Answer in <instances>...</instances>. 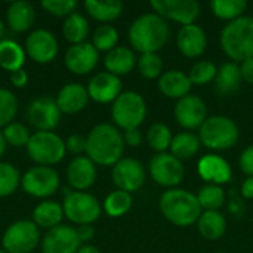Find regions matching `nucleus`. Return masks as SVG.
I'll list each match as a JSON object with an SVG mask.
<instances>
[{"mask_svg":"<svg viewBox=\"0 0 253 253\" xmlns=\"http://www.w3.org/2000/svg\"><path fill=\"white\" fill-rule=\"evenodd\" d=\"M123 133L110 123L93 126L86 136V156L99 166H114L123 159Z\"/></svg>","mask_w":253,"mask_h":253,"instance_id":"1","label":"nucleus"},{"mask_svg":"<svg viewBox=\"0 0 253 253\" xmlns=\"http://www.w3.org/2000/svg\"><path fill=\"white\" fill-rule=\"evenodd\" d=\"M130 46L142 53H156L169 40L170 27L165 18L157 13H145L138 16L129 27Z\"/></svg>","mask_w":253,"mask_h":253,"instance_id":"2","label":"nucleus"},{"mask_svg":"<svg viewBox=\"0 0 253 253\" xmlns=\"http://www.w3.org/2000/svg\"><path fill=\"white\" fill-rule=\"evenodd\" d=\"M163 216L176 227H190L199 221L203 209L197 196L182 188H170L165 191L159 202Z\"/></svg>","mask_w":253,"mask_h":253,"instance_id":"3","label":"nucleus"},{"mask_svg":"<svg viewBox=\"0 0 253 253\" xmlns=\"http://www.w3.org/2000/svg\"><path fill=\"white\" fill-rule=\"evenodd\" d=\"M221 47L234 62L253 58V16L228 22L221 31Z\"/></svg>","mask_w":253,"mask_h":253,"instance_id":"4","label":"nucleus"},{"mask_svg":"<svg viewBox=\"0 0 253 253\" xmlns=\"http://www.w3.org/2000/svg\"><path fill=\"white\" fill-rule=\"evenodd\" d=\"M240 138L236 122L227 116H212L199 129V139L209 150L224 151L233 148Z\"/></svg>","mask_w":253,"mask_h":253,"instance_id":"5","label":"nucleus"},{"mask_svg":"<svg viewBox=\"0 0 253 253\" xmlns=\"http://www.w3.org/2000/svg\"><path fill=\"white\" fill-rule=\"evenodd\" d=\"M147 117V104L142 95L135 90H126L111 105V119L117 129H138Z\"/></svg>","mask_w":253,"mask_h":253,"instance_id":"6","label":"nucleus"},{"mask_svg":"<svg viewBox=\"0 0 253 253\" xmlns=\"http://www.w3.org/2000/svg\"><path fill=\"white\" fill-rule=\"evenodd\" d=\"M27 154L37 166L52 168L67 154L65 141L55 132H34L27 144Z\"/></svg>","mask_w":253,"mask_h":253,"instance_id":"7","label":"nucleus"},{"mask_svg":"<svg viewBox=\"0 0 253 253\" xmlns=\"http://www.w3.org/2000/svg\"><path fill=\"white\" fill-rule=\"evenodd\" d=\"M64 216L79 225H92L95 221L99 219L102 213V206L99 205L98 199L87 191H71L70 194L64 196L62 202Z\"/></svg>","mask_w":253,"mask_h":253,"instance_id":"8","label":"nucleus"},{"mask_svg":"<svg viewBox=\"0 0 253 253\" xmlns=\"http://www.w3.org/2000/svg\"><path fill=\"white\" fill-rule=\"evenodd\" d=\"M40 242V230L33 219H19L4 230L1 249L7 253H31Z\"/></svg>","mask_w":253,"mask_h":253,"instance_id":"9","label":"nucleus"},{"mask_svg":"<svg viewBox=\"0 0 253 253\" xmlns=\"http://www.w3.org/2000/svg\"><path fill=\"white\" fill-rule=\"evenodd\" d=\"M59 175L53 168L33 166L21 178L24 193L36 199H47L59 188Z\"/></svg>","mask_w":253,"mask_h":253,"instance_id":"10","label":"nucleus"},{"mask_svg":"<svg viewBox=\"0 0 253 253\" xmlns=\"http://www.w3.org/2000/svg\"><path fill=\"white\" fill-rule=\"evenodd\" d=\"M148 172L156 184L168 188H176L185 176L182 162L170 153H157L150 160Z\"/></svg>","mask_w":253,"mask_h":253,"instance_id":"11","label":"nucleus"},{"mask_svg":"<svg viewBox=\"0 0 253 253\" xmlns=\"http://www.w3.org/2000/svg\"><path fill=\"white\" fill-rule=\"evenodd\" d=\"M61 110L50 96H39L27 107V119L37 132H53L61 122Z\"/></svg>","mask_w":253,"mask_h":253,"instance_id":"12","label":"nucleus"},{"mask_svg":"<svg viewBox=\"0 0 253 253\" xmlns=\"http://www.w3.org/2000/svg\"><path fill=\"white\" fill-rule=\"evenodd\" d=\"M25 53L37 64H50L59 52V43L55 34L44 28L31 31L25 39Z\"/></svg>","mask_w":253,"mask_h":253,"instance_id":"13","label":"nucleus"},{"mask_svg":"<svg viewBox=\"0 0 253 253\" xmlns=\"http://www.w3.org/2000/svg\"><path fill=\"white\" fill-rule=\"evenodd\" d=\"M111 178L117 190L133 193L138 191L145 182V168L136 159L123 157L113 166Z\"/></svg>","mask_w":253,"mask_h":253,"instance_id":"14","label":"nucleus"},{"mask_svg":"<svg viewBox=\"0 0 253 253\" xmlns=\"http://www.w3.org/2000/svg\"><path fill=\"white\" fill-rule=\"evenodd\" d=\"M150 4L162 18L182 25L194 24L200 15V4L196 0H153Z\"/></svg>","mask_w":253,"mask_h":253,"instance_id":"15","label":"nucleus"},{"mask_svg":"<svg viewBox=\"0 0 253 253\" xmlns=\"http://www.w3.org/2000/svg\"><path fill=\"white\" fill-rule=\"evenodd\" d=\"M99 52L89 42L71 44L64 55V65L68 71L77 76L89 74L98 65Z\"/></svg>","mask_w":253,"mask_h":253,"instance_id":"16","label":"nucleus"},{"mask_svg":"<svg viewBox=\"0 0 253 253\" xmlns=\"http://www.w3.org/2000/svg\"><path fill=\"white\" fill-rule=\"evenodd\" d=\"M175 119L179 126L184 129L193 130L200 129V126L208 119V107L205 101L196 95H187L181 99H178L175 110H173Z\"/></svg>","mask_w":253,"mask_h":253,"instance_id":"17","label":"nucleus"},{"mask_svg":"<svg viewBox=\"0 0 253 253\" xmlns=\"http://www.w3.org/2000/svg\"><path fill=\"white\" fill-rule=\"evenodd\" d=\"M80 246L76 228L62 224L49 230L40 242L42 253H77Z\"/></svg>","mask_w":253,"mask_h":253,"instance_id":"18","label":"nucleus"},{"mask_svg":"<svg viewBox=\"0 0 253 253\" xmlns=\"http://www.w3.org/2000/svg\"><path fill=\"white\" fill-rule=\"evenodd\" d=\"M86 89L92 101L98 104H110L122 93V80L108 71H101L90 77Z\"/></svg>","mask_w":253,"mask_h":253,"instance_id":"19","label":"nucleus"},{"mask_svg":"<svg viewBox=\"0 0 253 253\" xmlns=\"http://www.w3.org/2000/svg\"><path fill=\"white\" fill-rule=\"evenodd\" d=\"M67 181L74 191H86L96 181V165L87 156L74 157L67 168Z\"/></svg>","mask_w":253,"mask_h":253,"instance_id":"20","label":"nucleus"},{"mask_svg":"<svg viewBox=\"0 0 253 253\" xmlns=\"http://www.w3.org/2000/svg\"><path fill=\"white\" fill-rule=\"evenodd\" d=\"M176 46L187 58H199L205 53L208 37L205 30L197 24L182 25L176 36Z\"/></svg>","mask_w":253,"mask_h":253,"instance_id":"21","label":"nucleus"},{"mask_svg":"<svg viewBox=\"0 0 253 253\" xmlns=\"http://www.w3.org/2000/svg\"><path fill=\"white\" fill-rule=\"evenodd\" d=\"M89 93L87 89L80 83H67L64 84L55 101L58 104V108L62 114H77L82 110L86 108L89 102Z\"/></svg>","mask_w":253,"mask_h":253,"instance_id":"22","label":"nucleus"},{"mask_svg":"<svg viewBox=\"0 0 253 253\" xmlns=\"http://www.w3.org/2000/svg\"><path fill=\"white\" fill-rule=\"evenodd\" d=\"M197 170L203 181L211 182L213 185L227 184L233 175L227 160L216 154H206L205 157H202L199 160Z\"/></svg>","mask_w":253,"mask_h":253,"instance_id":"23","label":"nucleus"},{"mask_svg":"<svg viewBox=\"0 0 253 253\" xmlns=\"http://www.w3.org/2000/svg\"><path fill=\"white\" fill-rule=\"evenodd\" d=\"M36 21V7L27 0L12 1L6 9V24L15 33H24Z\"/></svg>","mask_w":253,"mask_h":253,"instance_id":"24","label":"nucleus"},{"mask_svg":"<svg viewBox=\"0 0 253 253\" xmlns=\"http://www.w3.org/2000/svg\"><path fill=\"white\" fill-rule=\"evenodd\" d=\"M193 87V83L188 77V74L179 71V70H169L165 71L159 77V89L160 92L170 99H181L187 95H190Z\"/></svg>","mask_w":253,"mask_h":253,"instance_id":"25","label":"nucleus"},{"mask_svg":"<svg viewBox=\"0 0 253 253\" xmlns=\"http://www.w3.org/2000/svg\"><path fill=\"white\" fill-rule=\"evenodd\" d=\"M138 62V58L135 56V52L125 46H117L107 52L104 58L105 70L117 77L129 74Z\"/></svg>","mask_w":253,"mask_h":253,"instance_id":"26","label":"nucleus"},{"mask_svg":"<svg viewBox=\"0 0 253 253\" xmlns=\"http://www.w3.org/2000/svg\"><path fill=\"white\" fill-rule=\"evenodd\" d=\"M64 209L62 205L53 200H44L40 202L34 209H33V222L39 228L44 230H52L58 225H61L64 219Z\"/></svg>","mask_w":253,"mask_h":253,"instance_id":"27","label":"nucleus"},{"mask_svg":"<svg viewBox=\"0 0 253 253\" xmlns=\"http://www.w3.org/2000/svg\"><path fill=\"white\" fill-rule=\"evenodd\" d=\"M199 233L206 240H218L227 231V221L218 211H203L197 221Z\"/></svg>","mask_w":253,"mask_h":253,"instance_id":"28","label":"nucleus"},{"mask_svg":"<svg viewBox=\"0 0 253 253\" xmlns=\"http://www.w3.org/2000/svg\"><path fill=\"white\" fill-rule=\"evenodd\" d=\"M25 49L15 40L4 39L0 42V68L4 71H16L24 68L25 64Z\"/></svg>","mask_w":253,"mask_h":253,"instance_id":"29","label":"nucleus"},{"mask_svg":"<svg viewBox=\"0 0 253 253\" xmlns=\"http://www.w3.org/2000/svg\"><path fill=\"white\" fill-rule=\"evenodd\" d=\"M84 9L89 13L90 18H93L98 22H113L116 21L122 12H123V3L119 0H105V1H98V0H86L84 1Z\"/></svg>","mask_w":253,"mask_h":253,"instance_id":"30","label":"nucleus"},{"mask_svg":"<svg viewBox=\"0 0 253 253\" xmlns=\"http://www.w3.org/2000/svg\"><path fill=\"white\" fill-rule=\"evenodd\" d=\"M242 73H240V65L236 62H225L219 67L216 79H215V86L216 92L221 95H230L236 92L242 83Z\"/></svg>","mask_w":253,"mask_h":253,"instance_id":"31","label":"nucleus"},{"mask_svg":"<svg viewBox=\"0 0 253 253\" xmlns=\"http://www.w3.org/2000/svg\"><path fill=\"white\" fill-rule=\"evenodd\" d=\"M90 33L89 21L79 12L68 15L62 24V34L71 44L84 43Z\"/></svg>","mask_w":253,"mask_h":253,"instance_id":"32","label":"nucleus"},{"mask_svg":"<svg viewBox=\"0 0 253 253\" xmlns=\"http://www.w3.org/2000/svg\"><path fill=\"white\" fill-rule=\"evenodd\" d=\"M200 148V139L197 135L191 132H181L176 136H173L170 144V154H173L176 159L187 160L191 159Z\"/></svg>","mask_w":253,"mask_h":253,"instance_id":"33","label":"nucleus"},{"mask_svg":"<svg viewBox=\"0 0 253 253\" xmlns=\"http://www.w3.org/2000/svg\"><path fill=\"white\" fill-rule=\"evenodd\" d=\"M130 208H132V196L130 193L122 190H116L110 193L102 205L104 212L111 218H120L126 215L130 211Z\"/></svg>","mask_w":253,"mask_h":253,"instance_id":"34","label":"nucleus"},{"mask_svg":"<svg viewBox=\"0 0 253 253\" xmlns=\"http://www.w3.org/2000/svg\"><path fill=\"white\" fill-rule=\"evenodd\" d=\"M211 9L219 19L231 22L243 16L248 9V3L245 0H213L211 3Z\"/></svg>","mask_w":253,"mask_h":253,"instance_id":"35","label":"nucleus"},{"mask_svg":"<svg viewBox=\"0 0 253 253\" xmlns=\"http://www.w3.org/2000/svg\"><path fill=\"white\" fill-rule=\"evenodd\" d=\"M19 170L7 162H0V199L12 196L21 187Z\"/></svg>","mask_w":253,"mask_h":253,"instance_id":"36","label":"nucleus"},{"mask_svg":"<svg viewBox=\"0 0 253 253\" xmlns=\"http://www.w3.org/2000/svg\"><path fill=\"white\" fill-rule=\"evenodd\" d=\"M119 42V31L111 24H101L95 28L92 36V44L98 52H110L111 49L117 47Z\"/></svg>","mask_w":253,"mask_h":253,"instance_id":"37","label":"nucleus"},{"mask_svg":"<svg viewBox=\"0 0 253 253\" xmlns=\"http://www.w3.org/2000/svg\"><path fill=\"white\" fill-rule=\"evenodd\" d=\"M172 139V132L165 123H154L147 132V142L157 153H166V150L170 148Z\"/></svg>","mask_w":253,"mask_h":253,"instance_id":"38","label":"nucleus"},{"mask_svg":"<svg viewBox=\"0 0 253 253\" xmlns=\"http://www.w3.org/2000/svg\"><path fill=\"white\" fill-rule=\"evenodd\" d=\"M197 200L203 211H218L225 202V193L221 185H205L197 194Z\"/></svg>","mask_w":253,"mask_h":253,"instance_id":"39","label":"nucleus"},{"mask_svg":"<svg viewBox=\"0 0 253 253\" xmlns=\"http://www.w3.org/2000/svg\"><path fill=\"white\" fill-rule=\"evenodd\" d=\"M18 113V99L15 93L6 87H0V129L13 122Z\"/></svg>","mask_w":253,"mask_h":253,"instance_id":"40","label":"nucleus"},{"mask_svg":"<svg viewBox=\"0 0 253 253\" xmlns=\"http://www.w3.org/2000/svg\"><path fill=\"white\" fill-rule=\"evenodd\" d=\"M138 71L142 77L153 80L163 74V61L157 53H142L136 62Z\"/></svg>","mask_w":253,"mask_h":253,"instance_id":"41","label":"nucleus"},{"mask_svg":"<svg viewBox=\"0 0 253 253\" xmlns=\"http://www.w3.org/2000/svg\"><path fill=\"white\" fill-rule=\"evenodd\" d=\"M216 74H218V68L213 62L211 61H199L196 62L190 73H188V77L191 80L193 84H197V86H203V84H208L211 82H213L216 79Z\"/></svg>","mask_w":253,"mask_h":253,"instance_id":"42","label":"nucleus"},{"mask_svg":"<svg viewBox=\"0 0 253 253\" xmlns=\"http://www.w3.org/2000/svg\"><path fill=\"white\" fill-rule=\"evenodd\" d=\"M3 136L7 145L15 147V148H21V147H27L31 133L28 130V127L19 122H12L9 123L6 127H3Z\"/></svg>","mask_w":253,"mask_h":253,"instance_id":"43","label":"nucleus"},{"mask_svg":"<svg viewBox=\"0 0 253 253\" xmlns=\"http://www.w3.org/2000/svg\"><path fill=\"white\" fill-rule=\"evenodd\" d=\"M77 4L79 3L76 0H43L40 3V6L47 13H50L52 16H58V18H62V16L67 18L68 15L74 13Z\"/></svg>","mask_w":253,"mask_h":253,"instance_id":"44","label":"nucleus"},{"mask_svg":"<svg viewBox=\"0 0 253 253\" xmlns=\"http://www.w3.org/2000/svg\"><path fill=\"white\" fill-rule=\"evenodd\" d=\"M65 150L67 153L80 156L82 153H86V136H82L79 133H73L65 139Z\"/></svg>","mask_w":253,"mask_h":253,"instance_id":"45","label":"nucleus"},{"mask_svg":"<svg viewBox=\"0 0 253 253\" xmlns=\"http://www.w3.org/2000/svg\"><path fill=\"white\" fill-rule=\"evenodd\" d=\"M239 163H240V169H242L249 178H253V145L248 147V148L242 153Z\"/></svg>","mask_w":253,"mask_h":253,"instance_id":"46","label":"nucleus"},{"mask_svg":"<svg viewBox=\"0 0 253 253\" xmlns=\"http://www.w3.org/2000/svg\"><path fill=\"white\" fill-rule=\"evenodd\" d=\"M76 233H77L80 243H84V245H87L95 237V228L92 225H79L76 228Z\"/></svg>","mask_w":253,"mask_h":253,"instance_id":"47","label":"nucleus"},{"mask_svg":"<svg viewBox=\"0 0 253 253\" xmlns=\"http://www.w3.org/2000/svg\"><path fill=\"white\" fill-rule=\"evenodd\" d=\"M10 83L15 87H25L27 83H28V74H27V71L24 68L16 70V71H12L10 73Z\"/></svg>","mask_w":253,"mask_h":253,"instance_id":"48","label":"nucleus"},{"mask_svg":"<svg viewBox=\"0 0 253 253\" xmlns=\"http://www.w3.org/2000/svg\"><path fill=\"white\" fill-rule=\"evenodd\" d=\"M123 139H125V144H127L130 147H138L142 142V133L139 129H130V130L125 132Z\"/></svg>","mask_w":253,"mask_h":253,"instance_id":"49","label":"nucleus"},{"mask_svg":"<svg viewBox=\"0 0 253 253\" xmlns=\"http://www.w3.org/2000/svg\"><path fill=\"white\" fill-rule=\"evenodd\" d=\"M240 73H242V79H243L246 83L253 84V58L246 59V61L242 62V65H240Z\"/></svg>","mask_w":253,"mask_h":253,"instance_id":"50","label":"nucleus"},{"mask_svg":"<svg viewBox=\"0 0 253 253\" xmlns=\"http://www.w3.org/2000/svg\"><path fill=\"white\" fill-rule=\"evenodd\" d=\"M242 194L245 199H253V178L245 179L242 185Z\"/></svg>","mask_w":253,"mask_h":253,"instance_id":"51","label":"nucleus"},{"mask_svg":"<svg viewBox=\"0 0 253 253\" xmlns=\"http://www.w3.org/2000/svg\"><path fill=\"white\" fill-rule=\"evenodd\" d=\"M77 253H101V251L93 245H82Z\"/></svg>","mask_w":253,"mask_h":253,"instance_id":"52","label":"nucleus"},{"mask_svg":"<svg viewBox=\"0 0 253 253\" xmlns=\"http://www.w3.org/2000/svg\"><path fill=\"white\" fill-rule=\"evenodd\" d=\"M6 141H4V136H3V132L0 130V159L3 157L4 151H6Z\"/></svg>","mask_w":253,"mask_h":253,"instance_id":"53","label":"nucleus"},{"mask_svg":"<svg viewBox=\"0 0 253 253\" xmlns=\"http://www.w3.org/2000/svg\"><path fill=\"white\" fill-rule=\"evenodd\" d=\"M4 31H6V30H4V22L0 19V42L4 40Z\"/></svg>","mask_w":253,"mask_h":253,"instance_id":"54","label":"nucleus"},{"mask_svg":"<svg viewBox=\"0 0 253 253\" xmlns=\"http://www.w3.org/2000/svg\"><path fill=\"white\" fill-rule=\"evenodd\" d=\"M0 253H7V252H6V251H3V249L0 248Z\"/></svg>","mask_w":253,"mask_h":253,"instance_id":"55","label":"nucleus"},{"mask_svg":"<svg viewBox=\"0 0 253 253\" xmlns=\"http://www.w3.org/2000/svg\"><path fill=\"white\" fill-rule=\"evenodd\" d=\"M218 253H225V252H218Z\"/></svg>","mask_w":253,"mask_h":253,"instance_id":"56","label":"nucleus"}]
</instances>
